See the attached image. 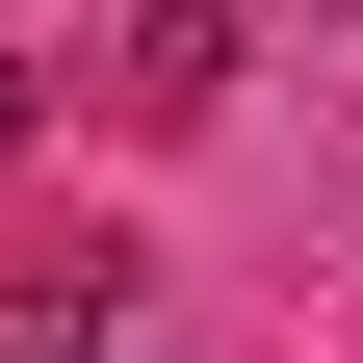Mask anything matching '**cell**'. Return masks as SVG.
I'll list each match as a JSON object with an SVG mask.
<instances>
[{"label": "cell", "instance_id": "6da1fadb", "mask_svg": "<svg viewBox=\"0 0 363 363\" xmlns=\"http://www.w3.org/2000/svg\"><path fill=\"white\" fill-rule=\"evenodd\" d=\"M234 52H259V0H130V104H156V130L234 104Z\"/></svg>", "mask_w": 363, "mask_h": 363}, {"label": "cell", "instance_id": "7a4b0ae2", "mask_svg": "<svg viewBox=\"0 0 363 363\" xmlns=\"http://www.w3.org/2000/svg\"><path fill=\"white\" fill-rule=\"evenodd\" d=\"M0 363H130V337H104V286L52 259V286H0Z\"/></svg>", "mask_w": 363, "mask_h": 363}]
</instances>
